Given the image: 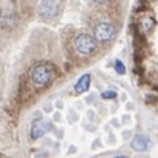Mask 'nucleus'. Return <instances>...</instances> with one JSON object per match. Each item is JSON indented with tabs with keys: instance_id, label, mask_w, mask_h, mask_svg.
Returning a JSON list of instances; mask_svg holds the SVG:
<instances>
[{
	"instance_id": "obj_1",
	"label": "nucleus",
	"mask_w": 158,
	"mask_h": 158,
	"mask_svg": "<svg viewBox=\"0 0 158 158\" xmlns=\"http://www.w3.org/2000/svg\"><path fill=\"white\" fill-rule=\"evenodd\" d=\"M29 77H31V81L35 88L39 89H43L46 86H49L55 78V69L51 63H37L35 66H32L31 72H29Z\"/></svg>"
},
{
	"instance_id": "obj_2",
	"label": "nucleus",
	"mask_w": 158,
	"mask_h": 158,
	"mask_svg": "<svg viewBox=\"0 0 158 158\" xmlns=\"http://www.w3.org/2000/svg\"><path fill=\"white\" fill-rule=\"evenodd\" d=\"M74 49L75 52L81 57H89L97 51V42L92 35L89 34H78L74 37Z\"/></svg>"
},
{
	"instance_id": "obj_3",
	"label": "nucleus",
	"mask_w": 158,
	"mask_h": 158,
	"mask_svg": "<svg viewBox=\"0 0 158 158\" xmlns=\"http://www.w3.org/2000/svg\"><path fill=\"white\" fill-rule=\"evenodd\" d=\"M94 35L100 42H110L117 35V26L110 22H98L94 26Z\"/></svg>"
},
{
	"instance_id": "obj_4",
	"label": "nucleus",
	"mask_w": 158,
	"mask_h": 158,
	"mask_svg": "<svg viewBox=\"0 0 158 158\" xmlns=\"http://www.w3.org/2000/svg\"><path fill=\"white\" fill-rule=\"evenodd\" d=\"M37 12L45 20L55 19L60 12V3H58V0H40V3L37 6Z\"/></svg>"
},
{
	"instance_id": "obj_5",
	"label": "nucleus",
	"mask_w": 158,
	"mask_h": 158,
	"mask_svg": "<svg viewBox=\"0 0 158 158\" xmlns=\"http://www.w3.org/2000/svg\"><path fill=\"white\" fill-rule=\"evenodd\" d=\"M49 129H51V121L49 120H35L32 123V126H31V138L32 140H39Z\"/></svg>"
},
{
	"instance_id": "obj_6",
	"label": "nucleus",
	"mask_w": 158,
	"mask_h": 158,
	"mask_svg": "<svg viewBox=\"0 0 158 158\" xmlns=\"http://www.w3.org/2000/svg\"><path fill=\"white\" fill-rule=\"evenodd\" d=\"M151 146V138L144 134H138L134 140H132V149L137 152H144L148 151Z\"/></svg>"
},
{
	"instance_id": "obj_7",
	"label": "nucleus",
	"mask_w": 158,
	"mask_h": 158,
	"mask_svg": "<svg viewBox=\"0 0 158 158\" xmlns=\"http://www.w3.org/2000/svg\"><path fill=\"white\" fill-rule=\"evenodd\" d=\"M15 22H17V17H15L14 11L5 9V11L0 12V26H2V28L11 29L12 26H15Z\"/></svg>"
},
{
	"instance_id": "obj_8",
	"label": "nucleus",
	"mask_w": 158,
	"mask_h": 158,
	"mask_svg": "<svg viewBox=\"0 0 158 158\" xmlns=\"http://www.w3.org/2000/svg\"><path fill=\"white\" fill-rule=\"evenodd\" d=\"M89 86H91V75H89V74H85V75H81V77L78 78V81L75 83L74 91H75L77 94H85V92L89 89Z\"/></svg>"
},
{
	"instance_id": "obj_9",
	"label": "nucleus",
	"mask_w": 158,
	"mask_h": 158,
	"mask_svg": "<svg viewBox=\"0 0 158 158\" xmlns=\"http://www.w3.org/2000/svg\"><path fill=\"white\" fill-rule=\"evenodd\" d=\"M154 26H155V20H154L152 17H144V19L140 22V28H141V32H143V34L151 32V31L154 29Z\"/></svg>"
},
{
	"instance_id": "obj_10",
	"label": "nucleus",
	"mask_w": 158,
	"mask_h": 158,
	"mask_svg": "<svg viewBox=\"0 0 158 158\" xmlns=\"http://www.w3.org/2000/svg\"><path fill=\"white\" fill-rule=\"evenodd\" d=\"M114 68H115V71H117L118 74H124V72H126V68H124V64H123L120 60H115Z\"/></svg>"
},
{
	"instance_id": "obj_11",
	"label": "nucleus",
	"mask_w": 158,
	"mask_h": 158,
	"mask_svg": "<svg viewBox=\"0 0 158 158\" xmlns=\"http://www.w3.org/2000/svg\"><path fill=\"white\" fill-rule=\"evenodd\" d=\"M117 97V92L115 91H105L103 94H102V98L103 100H114Z\"/></svg>"
},
{
	"instance_id": "obj_12",
	"label": "nucleus",
	"mask_w": 158,
	"mask_h": 158,
	"mask_svg": "<svg viewBox=\"0 0 158 158\" xmlns=\"http://www.w3.org/2000/svg\"><path fill=\"white\" fill-rule=\"evenodd\" d=\"M94 2H95V3L98 5V6H105V5L107 3V2H109V0H94Z\"/></svg>"
}]
</instances>
